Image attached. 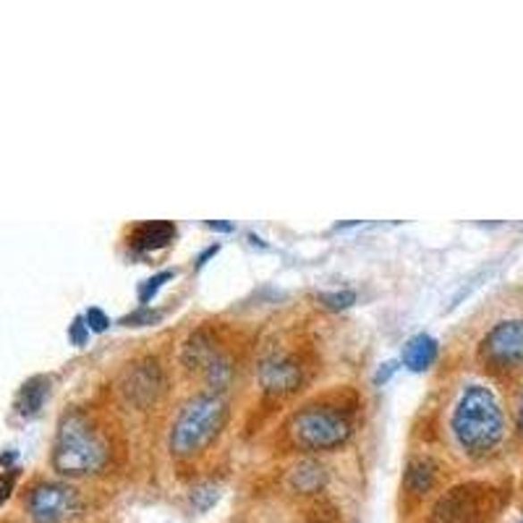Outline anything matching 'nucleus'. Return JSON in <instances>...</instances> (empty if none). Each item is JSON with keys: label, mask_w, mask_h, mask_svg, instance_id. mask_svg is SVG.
<instances>
[{"label": "nucleus", "mask_w": 523, "mask_h": 523, "mask_svg": "<svg viewBox=\"0 0 523 523\" xmlns=\"http://www.w3.org/2000/svg\"><path fill=\"white\" fill-rule=\"evenodd\" d=\"M359 401L349 390L325 392L299 406L283 424L285 443L299 453H333L356 432Z\"/></svg>", "instance_id": "f257e3e1"}, {"label": "nucleus", "mask_w": 523, "mask_h": 523, "mask_svg": "<svg viewBox=\"0 0 523 523\" xmlns=\"http://www.w3.org/2000/svg\"><path fill=\"white\" fill-rule=\"evenodd\" d=\"M113 460V443L97 418L84 409H69L55 429L50 463L63 477H95Z\"/></svg>", "instance_id": "f03ea898"}, {"label": "nucleus", "mask_w": 523, "mask_h": 523, "mask_svg": "<svg viewBox=\"0 0 523 523\" xmlns=\"http://www.w3.org/2000/svg\"><path fill=\"white\" fill-rule=\"evenodd\" d=\"M455 443L468 458H487L505 437V414L487 384H466L451 417Z\"/></svg>", "instance_id": "7ed1b4c3"}, {"label": "nucleus", "mask_w": 523, "mask_h": 523, "mask_svg": "<svg viewBox=\"0 0 523 523\" xmlns=\"http://www.w3.org/2000/svg\"><path fill=\"white\" fill-rule=\"evenodd\" d=\"M228 401L220 392H199L189 398L175 414L168 448L178 460L197 458L220 437L228 424Z\"/></svg>", "instance_id": "20e7f679"}, {"label": "nucleus", "mask_w": 523, "mask_h": 523, "mask_svg": "<svg viewBox=\"0 0 523 523\" xmlns=\"http://www.w3.org/2000/svg\"><path fill=\"white\" fill-rule=\"evenodd\" d=\"M181 364L189 372L202 375L212 392L228 390V384L233 383V375H236L233 359L220 346L217 335L209 327H197L186 338V343L181 349Z\"/></svg>", "instance_id": "39448f33"}, {"label": "nucleus", "mask_w": 523, "mask_h": 523, "mask_svg": "<svg viewBox=\"0 0 523 523\" xmlns=\"http://www.w3.org/2000/svg\"><path fill=\"white\" fill-rule=\"evenodd\" d=\"M494 489L482 482H468L448 489L432 508L429 523H485L492 510Z\"/></svg>", "instance_id": "423d86ee"}, {"label": "nucleus", "mask_w": 523, "mask_h": 523, "mask_svg": "<svg viewBox=\"0 0 523 523\" xmlns=\"http://www.w3.org/2000/svg\"><path fill=\"white\" fill-rule=\"evenodd\" d=\"M479 359L482 364L497 372L508 375L523 367V319H502L497 322L487 335L479 341Z\"/></svg>", "instance_id": "0eeeda50"}, {"label": "nucleus", "mask_w": 523, "mask_h": 523, "mask_svg": "<svg viewBox=\"0 0 523 523\" xmlns=\"http://www.w3.org/2000/svg\"><path fill=\"white\" fill-rule=\"evenodd\" d=\"M27 513L35 523H69L81 513L79 489L63 482H37L27 492Z\"/></svg>", "instance_id": "6e6552de"}, {"label": "nucleus", "mask_w": 523, "mask_h": 523, "mask_svg": "<svg viewBox=\"0 0 523 523\" xmlns=\"http://www.w3.org/2000/svg\"><path fill=\"white\" fill-rule=\"evenodd\" d=\"M257 377L267 395L285 398V395H293L304 383V364L291 350H273L259 361Z\"/></svg>", "instance_id": "1a4fd4ad"}, {"label": "nucleus", "mask_w": 523, "mask_h": 523, "mask_svg": "<svg viewBox=\"0 0 523 523\" xmlns=\"http://www.w3.org/2000/svg\"><path fill=\"white\" fill-rule=\"evenodd\" d=\"M165 387H168V380H165V372L157 364V359H139V361H134L126 369V377H123V384H121L126 401L131 406L141 409V411L152 409L163 398Z\"/></svg>", "instance_id": "9d476101"}, {"label": "nucleus", "mask_w": 523, "mask_h": 523, "mask_svg": "<svg viewBox=\"0 0 523 523\" xmlns=\"http://www.w3.org/2000/svg\"><path fill=\"white\" fill-rule=\"evenodd\" d=\"M178 236V228L171 220H144L137 223L134 228H129V236H126V244L131 251H157V249H165L171 246Z\"/></svg>", "instance_id": "9b49d317"}, {"label": "nucleus", "mask_w": 523, "mask_h": 523, "mask_svg": "<svg viewBox=\"0 0 523 523\" xmlns=\"http://www.w3.org/2000/svg\"><path fill=\"white\" fill-rule=\"evenodd\" d=\"M440 466L432 455H411L403 471V492L411 500H424L437 485Z\"/></svg>", "instance_id": "f8f14e48"}, {"label": "nucleus", "mask_w": 523, "mask_h": 523, "mask_svg": "<svg viewBox=\"0 0 523 523\" xmlns=\"http://www.w3.org/2000/svg\"><path fill=\"white\" fill-rule=\"evenodd\" d=\"M50 384L53 383H50L47 375H35V377H30L27 383L19 387V392H16L13 411L24 418L37 417V414L42 411L45 401L50 398Z\"/></svg>", "instance_id": "ddd939ff"}, {"label": "nucleus", "mask_w": 523, "mask_h": 523, "mask_svg": "<svg viewBox=\"0 0 523 523\" xmlns=\"http://www.w3.org/2000/svg\"><path fill=\"white\" fill-rule=\"evenodd\" d=\"M437 353H440V343L432 335L418 333V335L406 341L403 353H401V364L409 372H426L437 361Z\"/></svg>", "instance_id": "4468645a"}, {"label": "nucleus", "mask_w": 523, "mask_h": 523, "mask_svg": "<svg viewBox=\"0 0 523 523\" xmlns=\"http://www.w3.org/2000/svg\"><path fill=\"white\" fill-rule=\"evenodd\" d=\"M291 487L296 492H304V494H312V492H319L327 482V474H325V466H319L316 460H304L299 463L293 471H291Z\"/></svg>", "instance_id": "2eb2a0df"}, {"label": "nucleus", "mask_w": 523, "mask_h": 523, "mask_svg": "<svg viewBox=\"0 0 523 523\" xmlns=\"http://www.w3.org/2000/svg\"><path fill=\"white\" fill-rule=\"evenodd\" d=\"M173 278H175V270H163V273H157V275H152V278L144 280L139 288H137L139 307H149V301L157 296V291H160L168 280H173Z\"/></svg>", "instance_id": "dca6fc26"}, {"label": "nucleus", "mask_w": 523, "mask_h": 523, "mask_svg": "<svg viewBox=\"0 0 523 523\" xmlns=\"http://www.w3.org/2000/svg\"><path fill=\"white\" fill-rule=\"evenodd\" d=\"M316 301H319L322 307L333 309V312H341V309H349V307L356 304V291H350V288H343V291H327V293H319Z\"/></svg>", "instance_id": "f3484780"}, {"label": "nucleus", "mask_w": 523, "mask_h": 523, "mask_svg": "<svg viewBox=\"0 0 523 523\" xmlns=\"http://www.w3.org/2000/svg\"><path fill=\"white\" fill-rule=\"evenodd\" d=\"M215 502H217V487L215 485H199V487L191 489V505H194V510L207 513Z\"/></svg>", "instance_id": "a211bd4d"}, {"label": "nucleus", "mask_w": 523, "mask_h": 523, "mask_svg": "<svg viewBox=\"0 0 523 523\" xmlns=\"http://www.w3.org/2000/svg\"><path fill=\"white\" fill-rule=\"evenodd\" d=\"M160 316H163V314L155 312V309H149V307H139L137 312H131L129 316H123L121 322H123L126 327H144V325H155Z\"/></svg>", "instance_id": "6ab92c4d"}, {"label": "nucleus", "mask_w": 523, "mask_h": 523, "mask_svg": "<svg viewBox=\"0 0 523 523\" xmlns=\"http://www.w3.org/2000/svg\"><path fill=\"white\" fill-rule=\"evenodd\" d=\"M84 322H87L89 333H105L107 325H110V316L100 307H92V309H87V314H84Z\"/></svg>", "instance_id": "aec40b11"}, {"label": "nucleus", "mask_w": 523, "mask_h": 523, "mask_svg": "<svg viewBox=\"0 0 523 523\" xmlns=\"http://www.w3.org/2000/svg\"><path fill=\"white\" fill-rule=\"evenodd\" d=\"M87 338H89V327H87V322H84V316H76L73 322L69 325V341L73 346H84L87 343Z\"/></svg>", "instance_id": "412c9836"}, {"label": "nucleus", "mask_w": 523, "mask_h": 523, "mask_svg": "<svg viewBox=\"0 0 523 523\" xmlns=\"http://www.w3.org/2000/svg\"><path fill=\"white\" fill-rule=\"evenodd\" d=\"M16 477H19V468H8V471L0 474V505H5L8 497L13 494V489H16Z\"/></svg>", "instance_id": "4be33fe9"}, {"label": "nucleus", "mask_w": 523, "mask_h": 523, "mask_svg": "<svg viewBox=\"0 0 523 523\" xmlns=\"http://www.w3.org/2000/svg\"><path fill=\"white\" fill-rule=\"evenodd\" d=\"M398 369V364L395 361H387V364H383L380 369H377V375H375V384H384L390 377H392V372Z\"/></svg>", "instance_id": "5701e85b"}, {"label": "nucleus", "mask_w": 523, "mask_h": 523, "mask_svg": "<svg viewBox=\"0 0 523 523\" xmlns=\"http://www.w3.org/2000/svg\"><path fill=\"white\" fill-rule=\"evenodd\" d=\"M217 251H220V244H212L209 249H205V251L199 254V259H197V267H205V265H207L209 257H215Z\"/></svg>", "instance_id": "b1692460"}, {"label": "nucleus", "mask_w": 523, "mask_h": 523, "mask_svg": "<svg viewBox=\"0 0 523 523\" xmlns=\"http://www.w3.org/2000/svg\"><path fill=\"white\" fill-rule=\"evenodd\" d=\"M207 228H212V231H223V233H231V231H233L231 223H215V220H209Z\"/></svg>", "instance_id": "393cba45"}, {"label": "nucleus", "mask_w": 523, "mask_h": 523, "mask_svg": "<svg viewBox=\"0 0 523 523\" xmlns=\"http://www.w3.org/2000/svg\"><path fill=\"white\" fill-rule=\"evenodd\" d=\"M13 460H16V453H13V451H11V453H3V455H0V466H3L5 471H8V468H13V466H11Z\"/></svg>", "instance_id": "a878e982"}, {"label": "nucleus", "mask_w": 523, "mask_h": 523, "mask_svg": "<svg viewBox=\"0 0 523 523\" xmlns=\"http://www.w3.org/2000/svg\"><path fill=\"white\" fill-rule=\"evenodd\" d=\"M519 432L523 434V390H521V401H519Z\"/></svg>", "instance_id": "bb28decb"}]
</instances>
